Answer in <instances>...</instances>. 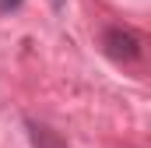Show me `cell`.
<instances>
[{"label": "cell", "mask_w": 151, "mask_h": 148, "mask_svg": "<svg viewBox=\"0 0 151 148\" xmlns=\"http://www.w3.org/2000/svg\"><path fill=\"white\" fill-rule=\"evenodd\" d=\"M102 46H106V53L119 60V64H134L137 57H141V42L134 32H123V28H106V36H102Z\"/></svg>", "instance_id": "obj_1"}]
</instances>
